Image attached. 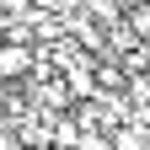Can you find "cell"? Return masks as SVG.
Instances as JSON below:
<instances>
[{
    "mask_svg": "<svg viewBox=\"0 0 150 150\" xmlns=\"http://www.w3.org/2000/svg\"><path fill=\"white\" fill-rule=\"evenodd\" d=\"M27 70H32V48L27 43H0V81H16Z\"/></svg>",
    "mask_w": 150,
    "mask_h": 150,
    "instance_id": "6da1fadb",
    "label": "cell"
},
{
    "mask_svg": "<svg viewBox=\"0 0 150 150\" xmlns=\"http://www.w3.org/2000/svg\"><path fill=\"white\" fill-rule=\"evenodd\" d=\"M112 150H150V134H145V129H112Z\"/></svg>",
    "mask_w": 150,
    "mask_h": 150,
    "instance_id": "7a4b0ae2",
    "label": "cell"
},
{
    "mask_svg": "<svg viewBox=\"0 0 150 150\" xmlns=\"http://www.w3.org/2000/svg\"><path fill=\"white\" fill-rule=\"evenodd\" d=\"M75 150H112V139L97 134V129H86V134H75Z\"/></svg>",
    "mask_w": 150,
    "mask_h": 150,
    "instance_id": "3957f363",
    "label": "cell"
},
{
    "mask_svg": "<svg viewBox=\"0 0 150 150\" xmlns=\"http://www.w3.org/2000/svg\"><path fill=\"white\" fill-rule=\"evenodd\" d=\"M134 27H139V32L150 38V6H139V11H134Z\"/></svg>",
    "mask_w": 150,
    "mask_h": 150,
    "instance_id": "277c9868",
    "label": "cell"
}]
</instances>
